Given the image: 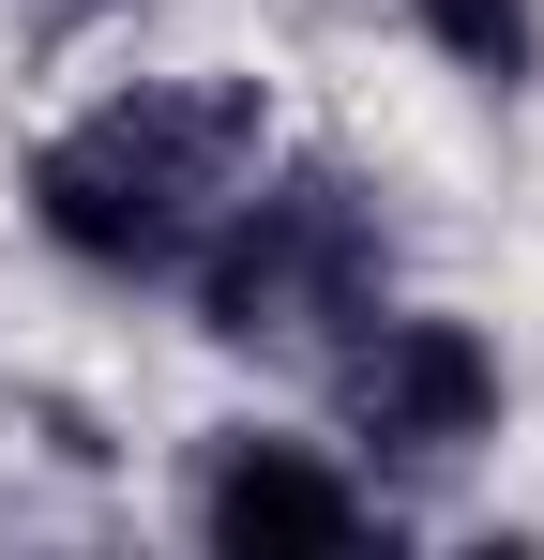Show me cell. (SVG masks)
Here are the masks:
<instances>
[{
  "mask_svg": "<svg viewBox=\"0 0 544 560\" xmlns=\"http://www.w3.org/2000/svg\"><path fill=\"white\" fill-rule=\"evenodd\" d=\"M258 152H272V106L243 77H137L31 152V228L76 273H121V288L181 273L212 243V212L258 183Z\"/></svg>",
  "mask_w": 544,
  "mask_h": 560,
  "instance_id": "obj_1",
  "label": "cell"
},
{
  "mask_svg": "<svg viewBox=\"0 0 544 560\" xmlns=\"http://www.w3.org/2000/svg\"><path fill=\"white\" fill-rule=\"evenodd\" d=\"M197 273V334L212 349H272V364H303V349H333L363 303L393 288V243H378V197L348 167H272L212 212V243L181 258Z\"/></svg>",
  "mask_w": 544,
  "mask_h": 560,
  "instance_id": "obj_2",
  "label": "cell"
},
{
  "mask_svg": "<svg viewBox=\"0 0 544 560\" xmlns=\"http://www.w3.org/2000/svg\"><path fill=\"white\" fill-rule=\"evenodd\" d=\"M318 364H333V409L378 469H453L499 440V349L439 303H363Z\"/></svg>",
  "mask_w": 544,
  "mask_h": 560,
  "instance_id": "obj_3",
  "label": "cell"
},
{
  "mask_svg": "<svg viewBox=\"0 0 544 560\" xmlns=\"http://www.w3.org/2000/svg\"><path fill=\"white\" fill-rule=\"evenodd\" d=\"M363 530H378V500H363L348 469H318L303 440H212V469H197V546H227V560L363 546Z\"/></svg>",
  "mask_w": 544,
  "mask_h": 560,
  "instance_id": "obj_4",
  "label": "cell"
},
{
  "mask_svg": "<svg viewBox=\"0 0 544 560\" xmlns=\"http://www.w3.org/2000/svg\"><path fill=\"white\" fill-rule=\"evenodd\" d=\"M409 31L439 46L469 92H530V61H544V15H530V0H409Z\"/></svg>",
  "mask_w": 544,
  "mask_h": 560,
  "instance_id": "obj_5",
  "label": "cell"
}]
</instances>
